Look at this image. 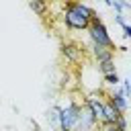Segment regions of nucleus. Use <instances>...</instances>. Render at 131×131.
I'll return each instance as SVG.
<instances>
[{"label":"nucleus","mask_w":131,"mask_h":131,"mask_svg":"<svg viewBox=\"0 0 131 131\" xmlns=\"http://www.w3.org/2000/svg\"><path fill=\"white\" fill-rule=\"evenodd\" d=\"M92 16H96V10L82 2H66L61 6V18L68 29L72 31H86Z\"/></svg>","instance_id":"1"},{"label":"nucleus","mask_w":131,"mask_h":131,"mask_svg":"<svg viewBox=\"0 0 131 131\" xmlns=\"http://www.w3.org/2000/svg\"><path fill=\"white\" fill-rule=\"evenodd\" d=\"M86 33H88V39H90L92 45L104 47V49H108V51H115V49H117L115 43H113V39H111V35H108V31H106V27H104V23H102V18H100L98 14L92 16Z\"/></svg>","instance_id":"2"},{"label":"nucleus","mask_w":131,"mask_h":131,"mask_svg":"<svg viewBox=\"0 0 131 131\" xmlns=\"http://www.w3.org/2000/svg\"><path fill=\"white\" fill-rule=\"evenodd\" d=\"M78 108H80V104L76 100H70L66 106L59 108V131H74L76 129Z\"/></svg>","instance_id":"3"},{"label":"nucleus","mask_w":131,"mask_h":131,"mask_svg":"<svg viewBox=\"0 0 131 131\" xmlns=\"http://www.w3.org/2000/svg\"><path fill=\"white\" fill-rule=\"evenodd\" d=\"M96 119L92 117L90 108L82 102L80 108H78V121H76V129L74 131H96Z\"/></svg>","instance_id":"4"},{"label":"nucleus","mask_w":131,"mask_h":131,"mask_svg":"<svg viewBox=\"0 0 131 131\" xmlns=\"http://www.w3.org/2000/svg\"><path fill=\"white\" fill-rule=\"evenodd\" d=\"M59 51H61V55L66 57V61H70V63H80V61L84 59V49H82L78 43H74V41L61 43Z\"/></svg>","instance_id":"5"},{"label":"nucleus","mask_w":131,"mask_h":131,"mask_svg":"<svg viewBox=\"0 0 131 131\" xmlns=\"http://www.w3.org/2000/svg\"><path fill=\"white\" fill-rule=\"evenodd\" d=\"M102 100H104V96H100L98 92L86 94L84 100H82V102L90 108V113H92V117L96 119V123H102V121H104V117H102Z\"/></svg>","instance_id":"6"},{"label":"nucleus","mask_w":131,"mask_h":131,"mask_svg":"<svg viewBox=\"0 0 131 131\" xmlns=\"http://www.w3.org/2000/svg\"><path fill=\"white\" fill-rule=\"evenodd\" d=\"M106 98H108L111 104L119 111V115H125V113H127V108H129V100H127V96L123 94L121 86H117L115 90H111V92L106 94Z\"/></svg>","instance_id":"7"},{"label":"nucleus","mask_w":131,"mask_h":131,"mask_svg":"<svg viewBox=\"0 0 131 131\" xmlns=\"http://www.w3.org/2000/svg\"><path fill=\"white\" fill-rule=\"evenodd\" d=\"M90 51H92V57L96 59V63H104V61H115V53L104 49V47H98V45H92L90 43Z\"/></svg>","instance_id":"8"},{"label":"nucleus","mask_w":131,"mask_h":131,"mask_svg":"<svg viewBox=\"0 0 131 131\" xmlns=\"http://www.w3.org/2000/svg\"><path fill=\"white\" fill-rule=\"evenodd\" d=\"M59 108H61V104H53L45 113V119H47V123L53 131H59Z\"/></svg>","instance_id":"9"},{"label":"nucleus","mask_w":131,"mask_h":131,"mask_svg":"<svg viewBox=\"0 0 131 131\" xmlns=\"http://www.w3.org/2000/svg\"><path fill=\"white\" fill-rule=\"evenodd\" d=\"M102 117H104L102 123H115L117 117H119V111L111 104V100H108L106 96H104V100H102Z\"/></svg>","instance_id":"10"},{"label":"nucleus","mask_w":131,"mask_h":131,"mask_svg":"<svg viewBox=\"0 0 131 131\" xmlns=\"http://www.w3.org/2000/svg\"><path fill=\"white\" fill-rule=\"evenodd\" d=\"M29 8H31L37 16H45L47 10H49L47 2H43V0H29Z\"/></svg>","instance_id":"11"},{"label":"nucleus","mask_w":131,"mask_h":131,"mask_svg":"<svg viewBox=\"0 0 131 131\" xmlns=\"http://www.w3.org/2000/svg\"><path fill=\"white\" fill-rule=\"evenodd\" d=\"M104 4L111 6L115 10V14H123V10H131V4L129 2H121V0H106Z\"/></svg>","instance_id":"12"},{"label":"nucleus","mask_w":131,"mask_h":131,"mask_svg":"<svg viewBox=\"0 0 131 131\" xmlns=\"http://www.w3.org/2000/svg\"><path fill=\"white\" fill-rule=\"evenodd\" d=\"M98 70L102 72V76H106V74H115V72H117L115 61H104V63H98Z\"/></svg>","instance_id":"13"},{"label":"nucleus","mask_w":131,"mask_h":131,"mask_svg":"<svg viewBox=\"0 0 131 131\" xmlns=\"http://www.w3.org/2000/svg\"><path fill=\"white\" fill-rule=\"evenodd\" d=\"M102 78H104V84H108V86H115V88H117V86L121 84V78H119L117 72H115V74H106V76H102Z\"/></svg>","instance_id":"14"},{"label":"nucleus","mask_w":131,"mask_h":131,"mask_svg":"<svg viewBox=\"0 0 131 131\" xmlns=\"http://www.w3.org/2000/svg\"><path fill=\"white\" fill-rule=\"evenodd\" d=\"M115 125H117L119 131H127V117H125V115H119L117 121H115Z\"/></svg>","instance_id":"15"},{"label":"nucleus","mask_w":131,"mask_h":131,"mask_svg":"<svg viewBox=\"0 0 131 131\" xmlns=\"http://www.w3.org/2000/svg\"><path fill=\"white\" fill-rule=\"evenodd\" d=\"M119 86H121V90H123V94H125V96H127V98H129V94H131V82H129V80H127V78H123V80H121V84H119Z\"/></svg>","instance_id":"16"},{"label":"nucleus","mask_w":131,"mask_h":131,"mask_svg":"<svg viewBox=\"0 0 131 131\" xmlns=\"http://www.w3.org/2000/svg\"><path fill=\"white\" fill-rule=\"evenodd\" d=\"M96 129H98V131H119L115 123H98Z\"/></svg>","instance_id":"17"},{"label":"nucleus","mask_w":131,"mask_h":131,"mask_svg":"<svg viewBox=\"0 0 131 131\" xmlns=\"http://www.w3.org/2000/svg\"><path fill=\"white\" fill-rule=\"evenodd\" d=\"M115 20H117V25H121V29L127 25V20H125V16H123V14H115Z\"/></svg>","instance_id":"18"},{"label":"nucleus","mask_w":131,"mask_h":131,"mask_svg":"<svg viewBox=\"0 0 131 131\" xmlns=\"http://www.w3.org/2000/svg\"><path fill=\"white\" fill-rule=\"evenodd\" d=\"M123 37H125V39H129V37H131V27H129V25H125V27H123Z\"/></svg>","instance_id":"19"},{"label":"nucleus","mask_w":131,"mask_h":131,"mask_svg":"<svg viewBox=\"0 0 131 131\" xmlns=\"http://www.w3.org/2000/svg\"><path fill=\"white\" fill-rule=\"evenodd\" d=\"M31 125H33V129H35V131H39V125H37V121H33V119H31Z\"/></svg>","instance_id":"20"}]
</instances>
